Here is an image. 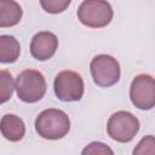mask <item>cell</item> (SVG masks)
<instances>
[{"mask_svg": "<svg viewBox=\"0 0 155 155\" xmlns=\"http://www.w3.org/2000/svg\"><path fill=\"white\" fill-rule=\"evenodd\" d=\"M58 48V39L51 31H39L30 42V53L36 61H47Z\"/></svg>", "mask_w": 155, "mask_h": 155, "instance_id": "8", "label": "cell"}, {"mask_svg": "<svg viewBox=\"0 0 155 155\" xmlns=\"http://www.w3.org/2000/svg\"><path fill=\"white\" fill-rule=\"evenodd\" d=\"M0 132L10 142H19L25 134L23 120L15 114H5L0 120Z\"/></svg>", "mask_w": 155, "mask_h": 155, "instance_id": "9", "label": "cell"}, {"mask_svg": "<svg viewBox=\"0 0 155 155\" xmlns=\"http://www.w3.org/2000/svg\"><path fill=\"white\" fill-rule=\"evenodd\" d=\"M155 142H154V136H147L144 137L137 145V148H134L133 154H154L155 153Z\"/></svg>", "mask_w": 155, "mask_h": 155, "instance_id": "14", "label": "cell"}, {"mask_svg": "<svg viewBox=\"0 0 155 155\" xmlns=\"http://www.w3.org/2000/svg\"><path fill=\"white\" fill-rule=\"evenodd\" d=\"M130 98L132 104L140 110H150L155 105V82L148 74L137 75L130 87Z\"/></svg>", "mask_w": 155, "mask_h": 155, "instance_id": "7", "label": "cell"}, {"mask_svg": "<svg viewBox=\"0 0 155 155\" xmlns=\"http://www.w3.org/2000/svg\"><path fill=\"white\" fill-rule=\"evenodd\" d=\"M82 154L86 155V154H91V155H96V154H102V155H105V154H110L113 155L114 151L107 147L104 143H101V142H92L90 143L84 150H82Z\"/></svg>", "mask_w": 155, "mask_h": 155, "instance_id": "15", "label": "cell"}, {"mask_svg": "<svg viewBox=\"0 0 155 155\" xmlns=\"http://www.w3.org/2000/svg\"><path fill=\"white\" fill-rule=\"evenodd\" d=\"M23 16L21 5L15 0H0V28H10L19 23Z\"/></svg>", "mask_w": 155, "mask_h": 155, "instance_id": "10", "label": "cell"}, {"mask_svg": "<svg viewBox=\"0 0 155 155\" xmlns=\"http://www.w3.org/2000/svg\"><path fill=\"white\" fill-rule=\"evenodd\" d=\"M15 80L10 71L0 70V104L7 102L13 93Z\"/></svg>", "mask_w": 155, "mask_h": 155, "instance_id": "12", "label": "cell"}, {"mask_svg": "<svg viewBox=\"0 0 155 155\" xmlns=\"http://www.w3.org/2000/svg\"><path fill=\"white\" fill-rule=\"evenodd\" d=\"M114 12L107 0H84L78 8L79 21L90 28H103L113 19Z\"/></svg>", "mask_w": 155, "mask_h": 155, "instance_id": "3", "label": "cell"}, {"mask_svg": "<svg viewBox=\"0 0 155 155\" xmlns=\"http://www.w3.org/2000/svg\"><path fill=\"white\" fill-rule=\"evenodd\" d=\"M21 53V45L12 35H0V63H15Z\"/></svg>", "mask_w": 155, "mask_h": 155, "instance_id": "11", "label": "cell"}, {"mask_svg": "<svg viewBox=\"0 0 155 155\" xmlns=\"http://www.w3.org/2000/svg\"><path fill=\"white\" fill-rule=\"evenodd\" d=\"M53 90L59 101L76 102L84 96V80L76 71L63 70L54 78Z\"/></svg>", "mask_w": 155, "mask_h": 155, "instance_id": "6", "label": "cell"}, {"mask_svg": "<svg viewBox=\"0 0 155 155\" xmlns=\"http://www.w3.org/2000/svg\"><path fill=\"white\" fill-rule=\"evenodd\" d=\"M139 126V120L132 113L120 110L109 117L107 124V132L113 140L128 143L138 133Z\"/></svg>", "mask_w": 155, "mask_h": 155, "instance_id": "4", "label": "cell"}, {"mask_svg": "<svg viewBox=\"0 0 155 155\" xmlns=\"http://www.w3.org/2000/svg\"><path fill=\"white\" fill-rule=\"evenodd\" d=\"M15 88L21 101L25 103L39 102L46 93V80L44 75L34 69H25L18 74Z\"/></svg>", "mask_w": 155, "mask_h": 155, "instance_id": "2", "label": "cell"}, {"mask_svg": "<svg viewBox=\"0 0 155 155\" xmlns=\"http://www.w3.org/2000/svg\"><path fill=\"white\" fill-rule=\"evenodd\" d=\"M90 70L96 85L110 87L120 79V64L109 54H97L90 63Z\"/></svg>", "mask_w": 155, "mask_h": 155, "instance_id": "5", "label": "cell"}, {"mask_svg": "<svg viewBox=\"0 0 155 155\" xmlns=\"http://www.w3.org/2000/svg\"><path fill=\"white\" fill-rule=\"evenodd\" d=\"M35 130L44 139H61L68 134L70 130V120L61 109H46L38 115L35 120Z\"/></svg>", "mask_w": 155, "mask_h": 155, "instance_id": "1", "label": "cell"}, {"mask_svg": "<svg viewBox=\"0 0 155 155\" xmlns=\"http://www.w3.org/2000/svg\"><path fill=\"white\" fill-rule=\"evenodd\" d=\"M71 0H40L41 7L47 12L52 15L61 13L68 8Z\"/></svg>", "mask_w": 155, "mask_h": 155, "instance_id": "13", "label": "cell"}]
</instances>
